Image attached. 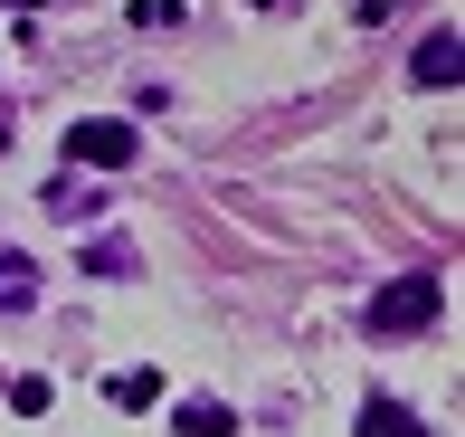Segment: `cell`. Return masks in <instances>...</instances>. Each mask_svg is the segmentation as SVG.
<instances>
[{
  "label": "cell",
  "mask_w": 465,
  "mask_h": 437,
  "mask_svg": "<svg viewBox=\"0 0 465 437\" xmlns=\"http://www.w3.org/2000/svg\"><path fill=\"white\" fill-rule=\"evenodd\" d=\"M437 304H447V295H437V276H399V285H380V295H371V333H380V343H399V333H428Z\"/></svg>",
  "instance_id": "cell-1"
},
{
  "label": "cell",
  "mask_w": 465,
  "mask_h": 437,
  "mask_svg": "<svg viewBox=\"0 0 465 437\" xmlns=\"http://www.w3.org/2000/svg\"><path fill=\"white\" fill-rule=\"evenodd\" d=\"M134 153H143V134H134V124H114V114L67 124V162H86V172H124Z\"/></svg>",
  "instance_id": "cell-2"
},
{
  "label": "cell",
  "mask_w": 465,
  "mask_h": 437,
  "mask_svg": "<svg viewBox=\"0 0 465 437\" xmlns=\"http://www.w3.org/2000/svg\"><path fill=\"white\" fill-rule=\"evenodd\" d=\"M409 76H418V86H456V76H465V38L456 29H428L418 57H409Z\"/></svg>",
  "instance_id": "cell-3"
},
{
  "label": "cell",
  "mask_w": 465,
  "mask_h": 437,
  "mask_svg": "<svg viewBox=\"0 0 465 437\" xmlns=\"http://www.w3.org/2000/svg\"><path fill=\"white\" fill-rule=\"evenodd\" d=\"M361 437H428V419L399 400H361Z\"/></svg>",
  "instance_id": "cell-4"
},
{
  "label": "cell",
  "mask_w": 465,
  "mask_h": 437,
  "mask_svg": "<svg viewBox=\"0 0 465 437\" xmlns=\"http://www.w3.org/2000/svg\"><path fill=\"white\" fill-rule=\"evenodd\" d=\"M172 428H181V437H238V409H228V400H190Z\"/></svg>",
  "instance_id": "cell-5"
},
{
  "label": "cell",
  "mask_w": 465,
  "mask_h": 437,
  "mask_svg": "<svg viewBox=\"0 0 465 437\" xmlns=\"http://www.w3.org/2000/svg\"><path fill=\"white\" fill-rule=\"evenodd\" d=\"M104 400H114V409H153V400H162V371H114Z\"/></svg>",
  "instance_id": "cell-6"
},
{
  "label": "cell",
  "mask_w": 465,
  "mask_h": 437,
  "mask_svg": "<svg viewBox=\"0 0 465 437\" xmlns=\"http://www.w3.org/2000/svg\"><path fill=\"white\" fill-rule=\"evenodd\" d=\"M29 295H38V257H0V314H19Z\"/></svg>",
  "instance_id": "cell-7"
},
{
  "label": "cell",
  "mask_w": 465,
  "mask_h": 437,
  "mask_svg": "<svg viewBox=\"0 0 465 437\" xmlns=\"http://www.w3.org/2000/svg\"><path fill=\"white\" fill-rule=\"evenodd\" d=\"M86 266H95V276H134L143 257H134V247H124V238H95V247H86Z\"/></svg>",
  "instance_id": "cell-8"
},
{
  "label": "cell",
  "mask_w": 465,
  "mask_h": 437,
  "mask_svg": "<svg viewBox=\"0 0 465 437\" xmlns=\"http://www.w3.org/2000/svg\"><path fill=\"white\" fill-rule=\"evenodd\" d=\"M48 400H57L48 381H10V409H19V419H38V409H48Z\"/></svg>",
  "instance_id": "cell-9"
},
{
  "label": "cell",
  "mask_w": 465,
  "mask_h": 437,
  "mask_svg": "<svg viewBox=\"0 0 465 437\" xmlns=\"http://www.w3.org/2000/svg\"><path fill=\"white\" fill-rule=\"evenodd\" d=\"M399 10V0H361V29H371V19H390Z\"/></svg>",
  "instance_id": "cell-10"
},
{
  "label": "cell",
  "mask_w": 465,
  "mask_h": 437,
  "mask_svg": "<svg viewBox=\"0 0 465 437\" xmlns=\"http://www.w3.org/2000/svg\"><path fill=\"white\" fill-rule=\"evenodd\" d=\"M0 10H38V0H0Z\"/></svg>",
  "instance_id": "cell-11"
},
{
  "label": "cell",
  "mask_w": 465,
  "mask_h": 437,
  "mask_svg": "<svg viewBox=\"0 0 465 437\" xmlns=\"http://www.w3.org/2000/svg\"><path fill=\"white\" fill-rule=\"evenodd\" d=\"M0 153H10V114H0Z\"/></svg>",
  "instance_id": "cell-12"
},
{
  "label": "cell",
  "mask_w": 465,
  "mask_h": 437,
  "mask_svg": "<svg viewBox=\"0 0 465 437\" xmlns=\"http://www.w3.org/2000/svg\"><path fill=\"white\" fill-rule=\"evenodd\" d=\"M266 10H285V0H266Z\"/></svg>",
  "instance_id": "cell-13"
}]
</instances>
